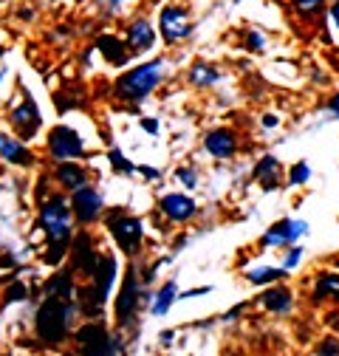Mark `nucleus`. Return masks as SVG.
Listing matches in <instances>:
<instances>
[{
	"mask_svg": "<svg viewBox=\"0 0 339 356\" xmlns=\"http://www.w3.org/2000/svg\"><path fill=\"white\" fill-rule=\"evenodd\" d=\"M71 325V305L63 297H49L46 302L40 305V314H37V334L42 342H63Z\"/></svg>",
	"mask_w": 339,
	"mask_h": 356,
	"instance_id": "f257e3e1",
	"label": "nucleus"
},
{
	"mask_svg": "<svg viewBox=\"0 0 339 356\" xmlns=\"http://www.w3.org/2000/svg\"><path fill=\"white\" fill-rule=\"evenodd\" d=\"M161 82V63H147V65H139L133 68L131 74H124L119 82H116V94L127 102H142L144 97H150L156 91V85Z\"/></svg>",
	"mask_w": 339,
	"mask_h": 356,
	"instance_id": "f03ea898",
	"label": "nucleus"
},
{
	"mask_svg": "<svg viewBox=\"0 0 339 356\" xmlns=\"http://www.w3.org/2000/svg\"><path fill=\"white\" fill-rule=\"evenodd\" d=\"M40 220L49 232V246H65L71 238V215L68 207L60 198H51L49 204H42L40 209Z\"/></svg>",
	"mask_w": 339,
	"mask_h": 356,
	"instance_id": "7ed1b4c3",
	"label": "nucleus"
},
{
	"mask_svg": "<svg viewBox=\"0 0 339 356\" xmlns=\"http://www.w3.org/2000/svg\"><path fill=\"white\" fill-rule=\"evenodd\" d=\"M108 229L113 232V238H116L122 252L133 254L139 249V243H142V220L124 215V212H116V215L108 218Z\"/></svg>",
	"mask_w": 339,
	"mask_h": 356,
	"instance_id": "20e7f679",
	"label": "nucleus"
},
{
	"mask_svg": "<svg viewBox=\"0 0 339 356\" xmlns=\"http://www.w3.org/2000/svg\"><path fill=\"white\" fill-rule=\"evenodd\" d=\"M49 150L54 159H76L82 156V139H79V133L60 124L49 133Z\"/></svg>",
	"mask_w": 339,
	"mask_h": 356,
	"instance_id": "39448f33",
	"label": "nucleus"
},
{
	"mask_svg": "<svg viewBox=\"0 0 339 356\" xmlns=\"http://www.w3.org/2000/svg\"><path fill=\"white\" fill-rule=\"evenodd\" d=\"M139 308V280H136V272H127L124 277V286L119 291V300H116V320L119 325H127L133 320Z\"/></svg>",
	"mask_w": 339,
	"mask_h": 356,
	"instance_id": "423d86ee",
	"label": "nucleus"
},
{
	"mask_svg": "<svg viewBox=\"0 0 339 356\" xmlns=\"http://www.w3.org/2000/svg\"><path fill=\"white\" fill-rule=\"evenodd\" d=\"M161 34L167 42H179V40H187L192 34L190 17L181 6H170L161 12Z\"/></svg>",
	"mask_w": 339,
	"mask_h": 356,
	"instance_id": "0eeeda50",
	"label": "nucleus"
},
{
	"mask_svg": "<svg viewBox=\"0 0 339 356\" xmlns=\"http://www.w3.org/2000/svg\"><path fill=\"white\" fill-rule=\"evenodd\" d=\"M71 209H74V215L82 220V224H91V220H97L99 212H102V195L97 190H91V187H79L74 193Z\"/></svg>",
	"mask_w": 339,
	"mask_h": 356,
	"instance_id": "6e6552de",
	"label": "nucleus"
},
{
	"mask_svg": "<svg viewBox=\"0 0 339 356\" xmlns=\"http://www.w3.org/2000/svg\"><path fill=\"white\" fill-rule=\"evenodd\" d=\"M306 232H308L306 220H280V224H274L263 235V243L266 246H286V243H294L297 238H303Z\"/></svg>",
	"mask_w": 339,
	"mask_h": 356,
	"instance_id": "1a4fd4ad",
	"label": "nucleus"
},
{
	"mask_svg": "<svg viewBox=\"0 0 339 356\" xmlns=\"http://www.w3.org/2000/svg\"><path fill=\"white\" fill-rule=\"evenodd\" d=\"M74 263H76V269H79V272L91 275V277H94L97 266H99V254H97V249H94L91 238L85 235V232L74 241Z\"/></svg>",
	"mask_w": 339,
	"mask_h": 356,
	"instance_id": "9d476101",
	"label": "nucleus"
},
{
	"mask_svg": "<svg viewBox=\"0 0 339 356\" xmlns=\"http://www.w3.org/2000/svg\"><path fill=\"white\" fill-rule=\"evenodd\" d=\"M12 124L20 130V136H23V139H31L34 133H37V127H40V111L34 108L31 99H26L20 108L12 111Z\"/></svg>",
	"mask_w": 339,
	"mask_h": 356,
	"instance_id": "9b49d317",
	"label": "nucleus"
},
{
	"mask_svg": "<svg viewBox=\"0 0 339 356\" xmlns=\"http://www.w3.org/2000/svg\"><path fill=\"white\" fill-rule=\"evenodd\" d=\"M238 147V139L232 130H212L206 136V150L215 156V159H229Z\"/></svg>",
	"mask_w": 339,
	"mask_h": 356,
	"instance_id": "f8f14e48",
	"label": "nucleus"
},
{
	"mask_svg": "<svg viewBox=\"0 0 339 356\" xmlns=\"http://www.w3.org/2000/svg\"><path fill=\"white\" fill-rule=\"evenodd\" d=\"M161 209L170 220H187L195 215V201L187 198V195H167L161 201Z\"/></svg>",
	"mask_w": 339,
	"mask_h": 356,
	"instance_id": "ddd939ff",
	"label": "nucleus"
},
{
	"mask_svg": "<svg viewBox=\"0 0 339 356\" xmlns=\"http://www.w3.org/2000/svg\"><path fill=\"white\" fill-rule=\"evenodd\" d=\"M113 277H116V260L113 257H102L99 266H97V272H94V289L102 297V302L108 300V291L113 286Z\"/></svg>",
	"mask_w": 339,
	"mask_h": 356,
	"instance_id": "4468645a",
	"label": "nucleus"
},
{
	"mask_svg": "<svg viewBox=\"0 0 339 356\" xmlns=\"http://www.w3.org/2000/svg\"><path fill=\"white\" fill-rule=\"evenodd\" d=\"M127 46L133 51H144L153 46V26L147 20H136L131 29H127Z\"/></svg>",
	"mask_w": 339,
	"mask_h": 356,
	"instance_id": "2eb2a0df",
	"label": "nucleus"
},
{
	"mask_svg": "<svg viewBox=\"0 0 339 356\" xmlns=\"http://www.w3.org/2000/svg\"><path fill=\"white\" fill-rule=\"evenodd\" d=\"M97 49L105 54V60H108L110 65H124V63H127V51H124V46H122V40H116V37H110V34H102V37L97 40Z\"/></svg>",
	"mask_w": 339,
	"mask_h": 356,
	"instance_id": "dca6fc26",
	"label": "nucleus"
},
{
	"mask_svg": "<svg viewBox=\"0 0 339 356\" xmlns=\"http://www.w3.org/2000/svg\"><path fill=\"white\" fill-rule=\"evenodd\" d=\"M0 156H3L6 161H12V164H28L31 161V153L20 142L3 136V133H0Z\"/></svg>",
	"mask_w": 339,
	"mask_h": 356,
	"instance_id": "f3484780",
	"label": "nucleus"
},
{
	"mask_svg": "<svg viewBox=\"0 0 339 356\" xmlns=\"http://www.w3.org/2000/svg\"><path fill=\"white\" fill-rule=\"evenodd\" d=\"M254 175H258V181H261L266 190H274V187H277V175H280L277 159H272V156L261 159V164H258V170H254Z\"/></svg>",
	"mask_w": 339,
	"mask_h": 356,
	"instance_id": "a211bd4d",
	"label": "nucleus"
},
{
	"mask_svg": "<svg viewBox=\"0 0 339 356\" xmlns=\"http://www.w3.org/2000/svg\"><path fill=\"white\" fill-rule=\"evenodd\" d=\"M57 178H60V184L65 187V190H79V187H85V170L79 167V164H63L60 170H57Z\"/></svg>",
	"mask_w": 339,
	"mask_h": 356,
	"instance_id": "6ab92c4d",
	"label": "nucleus"
},
{
	"mask_svg": "<svg viewBox=\"0 0 339 356\" xmlns=\"http://www.w3.org/2000/svg\"><path fill=\"white\" fill-rule=\"evenodd\" d=\"M261 300H263V305H266L269 311H277V314H283V311H288V308H291V291H288V289H283V286H277V289L266 291Z\"/></svg>",
	"mask_w": 339,
	"mask_h": 356,
	"instance_id": "aec40b11",
	"label": "nucleus"
},
{
	"mask_svg": "<svg viewBox=\"0 0 339 356\" xmlns=\"http://www.w3.org/2000/svg\"><path fill=\"white\" fill-rule=\"evenodd\" d=\"M46 291H49L51 297H63V300H68V297L74 294V280H71V275H68V272L57 275L54 280L46 283Z\"/></svg>",
	"mask_w": 339,
	"mask_h": 356,
	"instance_id": "412c9836",
	"label": "nucleus"
},
{
	"mask_svg": "<svg viewBox=\"0 0 339 356\" xmlns=\"http://www.w3.org/2000/svg\"><path fill=\"white\" fill-rule=\"evenodd\" d=\"M336 300L339 302V275H320L317 280V300Z\"/></svg>",
	"mask_w": 339,
	"mask_h": 356,
	"instance_id": "4be33fe9",
	"label": "nucleus"
},
{
	"mask_svg": "<svg viewBox=\"0 0 339 356\" xmlns=\"http://www.w3.org/2000/svg\"><path fill=\"white\" fill-rule=\"evenodd\" d=\"M176 283H167L161 291H158V297H156V302H153V314H167L170 311V305L176 302Z\"/></svg>",
	"mask_w": 339,
	"mask_h": 356,
	"instance_id": "5701e85b",
	"label": "nucleus"
},
{
	"mask_svg": "<svg viewBox=\"0 0 339 356\" xmlns=\"http://www.w3.org/2000/svg\"><path fill=\"white\" fill-rule=\"evenodd\" d=\"M190 79H192L195 85H212V82H218L221 76H218V71L212 68V65H195V68L190 71Z\"/></svg>",
	"mask_w": 339,
	"mask_h": 356,
	"instance_id": "b1692460",
	"label": "nucleus"
},
{
	"mask_svg": "<svg viewBox=\"0 0 339 356\" xmlns=\"http://www.w3.org/2000/svg\"><path fill=\"white\" fill-rule=\"evenodd\" d=\"M277 277H283V272H280V269H269V266H261V269H251V272H249V280H251L254 286L272 283V280H277Z\"/></svg>",
	"mask_w": 339,
	"mask_h": 356,
	"instance_id": "393cba45",
	"label": "nucleus"
},
{
	"mask_svg": "<svg viewBox=\"0 0 339 356\" xmlns=\"http://www.w3.org/2000/svg\"><path fill=\"white\" fill-rule=\"evenodd\" d=\"M308 178H311V167H308L306 161H300V164H297V167L291 170V175H288V184H291V187H297V184L308 181Z\"/></svg>",
	"mask_w": 339,
	"mask_h": 356,
	"instance_id": "a878e982",
	"label": "nucleus"
},
{
	"mask_svg": "<svg viewBox=\"0 0 339 356\" xmlns=\"http://www.w3.org/2000/svg\"><path fill=\"white\" fill-rule=\"evenodd\" d=\"M322 3H325V0H294L297 12H303V15H314V12H317Z\"/></svg>",
	"mask_w": 339,
	"mask_h": 356,
	"instance_id": "bb28decb",
	"label": "nucleus"
},
{
	"mask_svg": "<svg viewBox=\"0 0 339 356\" xmlns=\"http://www.w3.org/2000/svg\"><path fill=\"white\" fill-rule=\"evenodd\" d=\"M26 297H28V291H26L23 283H15V286L6 291V302H23Z\"/></svg>",
	"mask_w": 339,
	"mask_h": 356,
	"instance_id": "cd10ccee",
	"label": "nucleus"
},
{
	"mask_svg": "<svg viewBox=\"0 0 339 356\" xmlns=\"http://www.w3.org/2000/svg\"><path fill=\"white\" fill-rule=\"evenodd\" d=\"M110 161H113V167H116V170H124V172H133V170H136V167H133L131 161H127L119 150H110Z\"/></svg>",
	"mask_w": 339,
	"mask_h": 356,
	"instance_id": "c85d7f7f",
	"label": "nucleus"
},
{
	"mask_svg": "<svg viewBox=\"0 0 339 356\" xmlns=\"http://www.w3.org/2000/svg\"><path fill=\"white\" fill-rule=\"evenodd\" d=\"M263 46H266L263 34H258V31H249V49H251V51H261Z\"/></svg>",
	"mask_w": 339,
	"mask_h": 356,
	"instance_id": "c756f323",
	"label": "nucleus"
},
{
	"mask_svg": "<svg viewBox=\"0 0 339 356\" xmlns=\"http://www.w3.org/2000/svg\"><path fill=\"white\" fill-rule=\"evenodd\" d=\"M300 254H303L300 249H291V252H288V257H286V263H283V272H286V269H294V266L300 263Z\"/></svg>",
	"mask_w": 339,
	"mask_h": 356,
	"instance_id": "7c9ffc66",
	"label": "nucleus"
},
{
	"mask_svg": "<svg viewBox=\"0 0 339 356\" xmlns=\"http://www.w3.org/2000/svg\"><path fill=\"white\" fill-rule=\"evenodd\" d=\"M179 178H181V181H184L187 187H195V181H198L192 170H179Z\"/></svg>",
	"mask_w": 339,
	"mask_h": 356,
	"instance_id": "2f4dec72",
	"label": "nucleus"
},
{
	"mask_svg": "<svg viewBox=\"0 0 339 356\" xmlns=\"http://www.w3.org/2000/svg\"><path fill=\"white\" fill-rule=\"evenodd\" d=\"M320 353H339V342L336 339H325L322 348H320Z\"/></svg>",
	"mask_w": 339,
	"mask_h": 356,
	"instance_id": "473e14b6",
	"label": "nucleus"
},
{
	"mask_svg": "<svg viewBox=\"0 0 339 356\" xmlns=\"http://www.w3.org/2000/svg\"><path fill=\"white\" fill-rule=\"evenodd\" d=\"M142 127H144V130H150V133H156V130H158V124H156L153 119H144V122H142Z\"/></svg>",
	"mask_w": 339,
	"mask_h": 356,
	"instance_id": "72a5a7b5",
	"label": "nucleus"
},
{
	"mask_svg": "<svg viewBox=\"0 0 339 356\" xmlns=\"http://www.w3.org/2000/svg\"><path fill=\"white\" fill-rule=\"evenodd\" d=\"M328 111H331V113H336V116H339V94H336V97H333V99H331V105H328Z\"/></svg>",
	"mask_w": 339,
	"mask_h": 356,
	"instance_id": "f704fd0d",
	"label": "nucleus"
},
{
	"mask_svg": "<svg viewBox=\"0 0 339 356\" xmlns=\"http://www.w3.org/2000/svg\"><path fill=\"white\" fill-rule=\"evenodd\" d=\"M99 3H102V6H108L110 12H116V9H119V0H99Z\"/></svg>",
	"mask_w": 339,
	"mask_h": 356,
	"instance_id": "c9c22d12",
	"label": "nucleus"
},
{
	"mask_svg": "<svg viewBox=\"0 0 339 356\" xmlns=\"http://www.w3.org/2000/svg\"><path fill=\"white\" fill-rule=\"evenodd\" d=\"M142 175H147V178H158V170H153V167H142Z\"/></svg>",
	"mask_w": 339,
	"mask_h": 356,
	"instance_id": "e433bc0d",
	"label": "nucleus"
},
{
	"mask_svg": "<svg viewBox=\"0 0 339 356\" xmlns=\"http://www.w3.org/2000/svg\"><path fill=\"white\" fill-rule=\"evenodd\" d=\"M331 17H333V23H336V29H339V3H333V9H331Z\"/></svg>",
	"mask_w": 339,
	"mask_h": 356,
	"instance_id": "4c0bfd02",
	"label": "nucleus"
},
{
	"mask_svg": "<svg viewBox=\"0 0 339 356\" xmlns=\"http://www.w3.org/2000/svg\"><path fill=\"white\" fill-rule=\"evenodd\" d=\"M263 124H266V127H274V124H277V116H266Z\"/></svg>",
	"mask_w": 339,
	"mask_h": 356,
	"instance_id": "58836bf2",
	"label": "nucleus"
}]
</instances>
